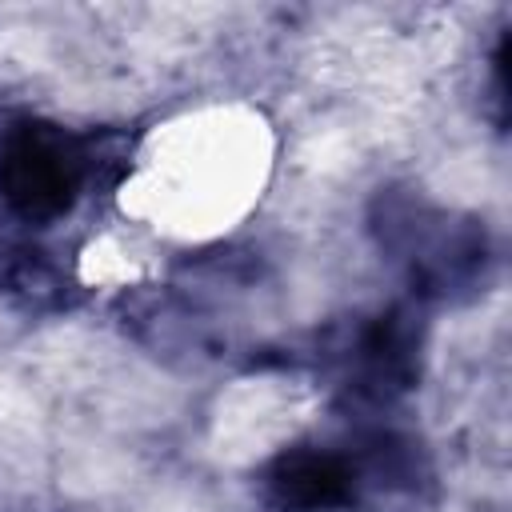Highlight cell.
<instances>
[{
	"label": "cell",
	"mask_w": 512,
	"mask_h": 512,
	"mask_svg": "<svg viewBox=\"0 0 512 512\" xmlns=\"http://www.w3.org/2000/svg\"><path fill=\"white\" fill-rule=\"evenodd\" d=\"M76 180H80V160L68 152L64 136L44 128H24L0 160L4 196L24 216L36 220L64 212L76 196Z\"/></svg>",
	"instance_id": "1"
},
{
	"label": "cell",
	"mask_w": 512,
	"mask_h": 512,
	"mask_svg": "<svg viewBox=\"0 0 512 512\" xmlns=\"http://www.w3.org/2000/svg\"><path fill=\"white\" fill-rule=\"evenodd\" d=\"M272 492L284 508L296 512H324L348 500V468L332 456L292 452L280 456L272 468Z\"/></svg>",
	"instance_id": "2"
}]
</instances>
